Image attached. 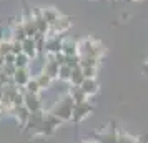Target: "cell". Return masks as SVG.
<instances>
[{"mask_svg":"<svg viewBox=\"0 0 148 143\" xmlns=\"http://www.w3.org/2000/svg\"><path fill=\"white\" fill-rule=\"evenodd\" d=\"M107 52V48L103 47L100 40H97L93 37H85L78 40V57H97L101 58Z\"/></svg>","mask_w":148,"mask_h":143,"instance_id":"6da1fadb","label":"cell"},{"mask_svg":"<svg viewBox=\"0 0 148 143\" xmlns=\"http://www.w3.org/2000/svg\"><path fill=\"white\" fill-rule=\"evenodd\" d=\"M73 105H75V102L72 100V96L68 95V93H65V95H62L60 98H57V102L52 105L50 112H52L53 115H57L62 122L65 123V122H70V120H72Z\"/></svg>","mask_w":148,"mask_h":143,"instance_id":"7a4b0ae2","label":"cell"},{"mask_svg":"<svg viewBox=\"0 0 148 143\" xmlns=\"http://www.w3.org/2000/svg\"><path fill=\"white\" fill-rule=\"evenodd\" d=\"M60 125H63V122H62L57 115H53L50 110H47V112L43 113V122H42L40 128L37 130L35 136H50V135H53Z\"/></svg>","mask_w":148,"mask_h":143,"instance_id":"3957f363","label":"cell"},{"mask_svg":"<svg viewBox=\"0 0 148 143\" xmlns=\"http://www.w3.org/2000/svg\"><path fill=\"white\" fill-rule=\"evenodd\" d=\"M93 105L88 102H82V103H75L73 105V110H72V120L70 122L73 123H80L83 122L85 118H88V116L93 113Z\"/></svg>","mask_w":148,"mask_h":143,"instance_id":"277c9868","label":"cell"},{"mask_svg":"<svg viewBox=\"0 0 148 143\" xmlns=\"http://www.w3.org/2000/svg\"><path fill=\"white\" fill-rule=\"evenodd\" d=\"M43 113H45V110L30 112V115H28V120H27V123H25L23 130H27V131H28V133H30L32 136H35L37 130L40 128L42 122H43Z\"/></svg>","mask_w":148,"mask_h":143,"instance_id":"5b68a950","label":"cell"},{"mask_svg":"<svg viewBox=\"0 0 148 143\" xmlns=\"http://www.w3.org/2000/svg\"><path fill=\"white\" fill-rule=\"evenodd\" d=\"M72 28V18L67 17V15H60L57 22H53L52 25H50V30H48V34L52 35H65Z\"/></svg>","mask_w":148,"mask_h":143,"instance_id":"8992f818","label":"cell"},{"mask_svg":"<svg viewBox=\"0 0 148 143\" xmlns=\"http://www.w3.org/2000/svg\"><path fill=\"white\" fill-rule=\"evenodd\" d=\"M58 63L55 60V55L52 53H45V62H43V65H42V72L43 73H47L50 75L53 80H57V75H58Z\"/></svg>","mask_w":148,"mask_h":143,"instance_id":"52a82bcc","label":"cell"},{"mask_svg":"<svg viewBox=\"0 0 148 143\" xmlns=\"http://www.w3.org/2000/svg\"><path fill=\"white\" fill-rule=\"evenodd\" d=\"M20 18H22V25H23V28H25L27 37H32V38H34L35 35L38 34V30H37V23H35L32 10H25L23 17H20Z\"/></svg>","mask_w":148,"mask_h":143,"instance_id":"ba28073f","label":"cell"},{"mask_svg":"<svg viewBox=\"0 0 148 143\" xmlns=\"http://www.w3.org/2000/svg\"><path fill=\"white\" fill-rule=\"evenodd\" d=\"M23 105L28 112H37V110H43V103H42L40 95L35 93H28L23 92Z\"/></svg>","mask_w":148,"mask_h":143,"instance_id":"9c48e42d","label":"cell"},{"mask_svg":"<svg viewBox=\"0 0 148 143\" xmlns=\"http://www.w3.org/2000/svg\"><path fill=\"white\" fill-rule=\"evenodd\" d=\"M32 78V70H30V67H25V68H17L15 70V73L12 75V82L17 85V87H20V88H23L25 85H27V82Z\"/></svg>","mask_w":148,"mask_h":143,"instance_id":"30bf717a","label":"cell"},{"mask_svg":"<svg viewBox=\"0 0 148 143\" xmlns=\"http://www.w3.org/2000/svg\"><path fill=\"white\" fill-rule=\"evenodd\" d=\"M63 55H78V40L72 37H62V50Z\"/></svg>","mask_w":148,"mask_h":143,"instance_id":"8fae6325","label":"cell"},{"mask_svg":"<svg viewBox=\"0 0 148 143\" xmlns=\"http://www.w3.org/2000/svg\"><path fill=\"white\" fill-rule=\"evenodd\" d=\"M80 88L85 92L87 96H93L98 93L100 85H98V80L97 78H83V82L80 83Z\"/></svg>","mask_w":148,"mask_h":143,"instance_id":"7c38bea8","label":"cell"},{"mask_svg":"<svg viewBox=\"0 0 148 143\" xmlns=\"http://www.w3.org/2000/svg\"><path fill=\"white\" fill-rule=\"evenodd\" d=\"M22 52L27 55L30 60H34L37 58V55H38V50H37V45H35V40L32 37H27L25 40H22Z\"/></svg>","mask_w":148,"mask_h":143,"instance_id":"4fadbf2b","label":"cell"},{"mask_svg":"<svg viewBox=\"0 0 148 143\" xmlns=\"http://www.w3.org/2000/svg\"><path fill=\"white\" fill-rule=\"evenodd\" d=\"M8 115H14L15 120L18 122V125L23 128V127H25V123H27V120H28L30 112L25 108V105H20V107H14V108L10 110V113H8Z\"/></svg>","mask_w":148,"mask_h":143,"instance_id":"5bb4252c","label":"cell"},{"mask_svg":"<svg viewBox=\"0 0 148 143\" xmlns=\"http://www.w3.org/2000/svg\"><path fill=\"white\" fill-rule=\"evenodd\" d=\"M32 14H34V18H35V23H37V30H38V34L47 35L48 30H50V25H48V22L42 17L40 8H35V10H32Z\"/></svg>","mask_w":148,"mask_h":143,"instance_id":"9a60e30c","label":"cell"},{"mask_svg":"<svg viewBox=\"0 0 148 143\" xmlns=\"http://www.w3.org/2000/svg\"><path fill=\"white\" fill-rule=\"evenodd\" d=\"M10 35H12V40H18V42H22V40L27 38L25 28H23V25H22V18H18V20L12 25V28H10Z\"/></svg>","mask_w":148,"mask_h":143,"instance_id":"2e32d148","label":"cell"},{"mask_svg":"<svg viewBox=\"0 0 148 143\" xmlns=\"http://www.w3.org/2000/svg\"><path fill=\"white\" fill-rule=\"evenodd\" d=\"M67 93L72 96V100H73L75 103H82V102H87L88 100V96L85 95V92H83L78 85H70Z\"/></svg>","mask_w":148,"mask_h":143,"instance_id":"e0dca14e","label":"cell"},{"mask_svg":"<svg viewBox=\"0 0 148 143\" xmlns=\"http://www.w3.org/2000/svg\"><path fill=\"white\" fill-rule=\"evenodd\" d=\"M40 12H42V17L48 22V25H52L53 22H57V18L62 15L60 10L55 7H43V8H40Z\"/></svg>","mask_w":148,"mask_h":143,"instance_id":"ac0fdd59","label":"cell"},{"mask_svg":"<svg viewBox=\"0 0 148 143\" xmlns=\"http://www.w3.org/2000/svg\"><path fill=\"white\" fill-rule=\"evenodd\" d=\"M116 133L113 128H107L98 133V142L97 143H116Z\"/></svg>","mask_w":148,"mask_h":143,"instance_id":"d6986e66","label":"cell"},{"mask_svg":"<svg viewBox=\"0 0 148 143\" xmlns=\"http://www.w3.org/2000/svg\"><path fill=\"white\" fill-rule=\"evenodd\" d=\"M35 78H37V82H38V85H40L42 90H47L52 87V83H53V78L50 75H47V73H43L40 70V73L38 75H35Z\"/></svg>","mask_w":148,"mask_h":143,"instance_id":"ffe728a7","label":"cell"},{"mask_svg":"<svg viewBox=\"0 0 148 143\" xmlns=\"http://www.w3.org/2000/svg\"><path fill=\"white\" fill-rule=\"evenodd\" d=\"M83 70H82V67L78 65V67H73L72 68V77H70V85H78L80 87V83L83 82Z\"/></svg>","mask_w":148,"mask_h":143,"instance_id":"44dd1931","label":"cell"},{"mask_svg":"<svg viewBox=\"0 0 148 143\" xmlns=\"http://www.w3.org/2000/svg\"><path fill=\"white\" fill-rule=\"evenodd\" d=\"M23 92H28V93H35V95H40L43 90L40 88V85H38V82H37V78L35 77H32L30 80L27 82V85L23 87Z\"/></svg>","mask_w":148,"mask_h":143,"instance_id":"7402d4cb","label":"cell"},{"mask_svg":"<svg viewBox=\"0 0 148 143\" xmlns=\"http://www.w3.org/2000/svg\"><path fill=\"white\" fill-rule=\"evenodd\" d=\"M70 77H72V67H68V65H60L58 67V75H57V80H60V82H70Z\"/></svg>","mask_w":148,"mask_h":143,"instance_id":"603a6c76","label":"cell"},{"mask_svg":"<svg viewBox=\"0 0 148 143\" xmlns=\"http://www.w3.org/2000/svg\"><path fill=\"white\" fill-rule=\"evenodd\" d=\"M30 63H32V60L28 58L27 55L23 53H18V55H15V62H14V65L17 68H25V67H30Z\"/></svg>","mask_w":148,"mask_h":143,"instance_id":"cb8c5ba5","label":"cell"},{"mask_svg":"<svg viewBox=\"0 0 148 143\" xmlns=\"http://www.w3.org/2000/svg\"><path fill=\"white\" fill-rule=\"evenodd\" d=\"M100 60L97 57H80V67H98Z\"/></svg>","mask_w":148,"mask_h":143,"instance_id":"d4e9b609","label":"cell"},{"mask_svg":"<svg viewBox=\"0 0 148 143\" xmlns=\"http://www.w3.org/2000/svg\"><path fill=\"white\" fill-rule=\"evenodd\" d=\"M136 142V138L132 136L130 133L127 131H118L116 133V143H135Z\"/></svg>","mask_w":148,"mask_h":143,"instance_id":"484cf974","label":"cell"},{"mask_svg":"<svg viewBox=\"0 0 148 143\" xmlns=\"http://www.w3.org/2000/svg\"><path fill=\"white\" fill-rule=\"evenodd\" d=\"M7 53H12V40L2 38V40H0V55L5 57Z\"/></svg>","mask_w":148,"mask_h":143,"instance_id":"4316f807","label":"cell"},{"mask_svg":"<svg viewBox=\"0 0 148 143\" xmlns=\"http://www.w3.org/2000/svg\"><path fill=\"white\" fill-rule=\"evenodd\" d=\"M85 78H97L98 77V67H82Z\"/></svg>","mask_w":148,"mask_h":143,"instance_id":"83f0119b","label":"cell"},{"mask_svg":"<svg viewBox=\"0 0 148 143\" xmlns=\"http://www.w3.org/2000/svg\"><path fill=\"white\" fill-rule=\"evenodd\" d=\"M15 70H17V67H15L14 63H5V65H3V72H5L10 78H12V75L15 73Z\"/></svg>","mask_w":148,"mask_h":143,"instance_id":"f1b7e54d","label":"cell"},{"mask_svg":"<svg viewBox=\"0 0 148 143\" xmlns=\"http://www.w3.org/2000/svg\"><path fill=\"white\" fill-rule=\"evenodd\" d=\"M12 53H14V55L22 53V42H18V40H12Z\"/></svg>","mask_w":148,"mask_h":143,"instance_id":"f546056e","label":"cell"},{"mask_svg":"<svg viewBox=\"0 0 148 143\" xmlns=\"http://www.w3.org/2000/svg\"><path fill=\"white\" fill-rule=\"evenodd\" d=\"M3 60H5V63H14L15 62V55L14 53H7L5 57H3Z\"/></svg>","mask_w":148,"mask_h":143,"instance_id":"4dcf8cb0","label":"cell"},{"mask_svg":"<svg viewBox=\"0 0 148 143\" xmlns=\"http://www.w3.org/2000/svg\"><path fill=\"white\" fill-rule=\"evenodd\" d=\"M135 143H148V138L147 136H140V138H136V142Z\"/></svg>","mask_w":148,"mask_h":143,"instance_id":"1f68e13d","label":"cell"},{"mask_svg":"<svg viewBox=\"0 0 148 143\" xmlns=\"http://www.w3.org/2000/svg\"><path fill=\"white\" fill-rule=\"evenodd\" d=\"M143 72H145V73L148 75V62H147V65H145V68H143Z\"/></svg>","mask_w":148,"mask_h":143,"instance_id":"d6a6232c","label":"cell"},{"mask_svg":"<svg viewBox=\"0 0 148 143\" xmlns=\"http://www.w3.org/2000/svg\"><path fill=\"white\" fill-rule=\"evenodd\" d=\"M83 143H97V142H93V140H87V142H83Z\"/></svg>","mask_w":148,"mask_h":143,"instance_id":"836d02e7","label":"cell"},{"mask_svg":"<svg viewBox=\"0 0 148 143\" xmlns=\"http://www.w3.org/2000/svg\"><path fill=\"white\" fill-rule=\"evenodd\" d=\"M130 2H141V0H130Z\"/></svg>","mask_w":148,"mask_h":143,"instance_id":"e575fe53","label":"cell"}]
</instances>
